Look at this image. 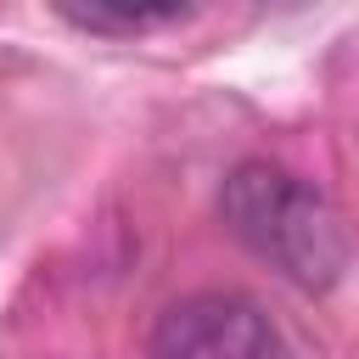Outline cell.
<instances>
[{
  "instance_id": "obj_2",
  "label": "cell",
  "mask_w": 359,
  "mask_h": 359,
  "mask_svg": "<svg viewBox=\"0 0 359 359\" xmlns=\"http://www.w3.org/2000/svg\"><path fill=\"white\" fill-rule=\"evenodd\" d=\"M151 359H292V348L247 292H191L157 314Z\"/></svg>"
},
{
  "instance_id": "obj_3",
  "label": "cell",
  "mask_w": 359,
  "mask_h": 359,
  "mask_svg": "<svg viewBox=\"0 0 359 359\" xmlns=\"http://www.w3.org/2000/svg\"><path fill=\"white\" fill-rule=\"evenodd\" d=\"M56 11L90 34H146L157 22H174L185 0H56Z\"/></svg>"
},
{
  "instance_id": "obj_1",
  "label": "cell",
  "mask_w": 359,
  "mask_h": 359,
  "mask_svg": "<svg viewBox=\"0 0 359 359\" xmlns=\"http://www.w3.org/2000/svg\"><path fill=\"white\" fill-rule=\"evenodd\" d=\"M219 213L241 247H252L303 292H325L348 264L342 213L280 163H241L219 191Z\"/></svg>"
}]
</instances>
